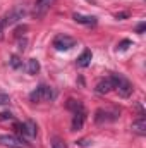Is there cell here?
<instances>
[{
	"instance_id": "obj_21",
	"label": "cell",
	"mask_w": 146,
	"mask_h": 148,
	"mask_svg": "<svg viewBox=\"0 0 146 148\" xmlns=\"http://www.w3.org/2000/svg\"><path fill=\"white\" fill-rule=\"evenodd\" d=\"M145 29H146V23H139V24L136 26V33H138V35H143Z\"/></svg>"
},
{
	"instance_id": "obj_5",
	"label": "cell",
	"mask_w": 146,
	"mask_h": 148,
	"mask_svg": "<svg viewBox=\"0 0 146 148\" xmlns=\"http://www.w3.org/2000/svg\"><path fill=\"white\" fill-rule=\"evenodd\" d=\"M26 16V9L23 7V5H17V7H14V9H10L5 16H3V23H5V28H9V26H12V24H16V23H19L23 17Z\"/></svg>"
},
{
	"instance_id": "obj_18",
	"label": "cell",
	"mask_w": 146,
	"mask_h": 148,
	"mask_svg": "<svg viewBox=\"0 0 146 148\" xmlns=\"http://www.w3.org/2000/svg\"><path fill=\"white\" fill-rule=\"evenodd\" d=\"M52 148H67V147H65V143L60 138H53L52 140Z\"/></svg>"
},
{
	"instance_id": "obj_6",
	"label": "cell",
	"mask_w": 146,
	"mask_h": 148,
	"mask_svg": "<svg viewBox=\"0 0 146 148\" xmlns=\"http://www.w3.org/2000/svg\"><path fill=\"white\" fill-rule=\"evenodd\" d=\"M0 145L9 148H26L28 141L23 138H17L14 134H0Z\"/></svg>"
},
{
	"instance_id": "obj_19",
	"label": "cell",
	"mask_w": 146,
	"mask_h": 148,
	"mask_svg": "<svg viewBox=\"0 0 146 148\" xmlns=\"http://www.w3.org/2000/svg\"><path fill=\"white\" fill-rule=\"evenodd\" d=\"M10 102V97L7 95V93H3V91H0V105H7Z\"/></svg>"
},
{
	"instance_id": "obj_24",
	"label": "cell",
	"mask_w": 146,
	"mask_h": 148,
	"mask_svg": "<svg viewBox=\"0 0 146 148\" xmlns=\"http://www.w3.org/2000/svg\"><path fill=\"white\" fill-rule=\"evenodd\" d=\"M77 143H79L81 147H86V145H89L91 141H88V140H81V141H77Z\"/></svg>"
},
{
	"instance_id": "obj_16",
	"label": "cell",
	"mask_w": 146,
	"mask_h": 148,
	"mask_svg": "<svg viewBox=\"0 0 146 148\" xmlns=\"http://www.w3.org/2000/svg\"><path fill=\"white\" fill-rule=\"evenodd\" d=\"M9 64H10L12 69H21V67H23V60H21L17 55H12L10 60H9Z\"/></svg>"
},
{
	"instance_id": "obj_17",
	"label": "cell",
	"mask_w": 146,
	"mask_h": 148,
	"mask_svg": "<svg viewBox=\"0 0 146 148\" xmlns=\"http://www.w3.org/2000/svg\"><path fill=\"white\" fill-rule=\"evenodd\" d=\"M129 47H132V41H131V40H122V41L117 45V52H124V50H127Z\"/></svg>"
},
{
	"instance_id": "obj_2",
	"label": "cell",
	"mask_w": 146,
	"mask_h": 148,
	"mask_svg": "<svg viewBox=\"0 0 146 148\" xmlns=\"http://www.w3.org/2000/svg\"><path fill=\"white\" fill-rule=\"evenodd\" d=\"M112 77V83H113V90L122 97V98H129L131 95H132V84H131V81L126 77V76H122V74H112L110 76Z\"/></svg>"
},
{
	"instance_id": "obj_1",
	"label": "cell",
	"mask_w": 146,
	"mask_h": 148,
	"mask_svg": "<svg viewBox=\"0 0 146 148\" xmlns=\"http://www.w3.org/2000/svg\"><path fill=\"white\" fill-rule=\"evenodd\" d=\"M57 97V91L48 86V84H40L36 86L31 93H29V100L35 102V103H41V102H50Z\"/></svg>"
},
{
	"instance_id": "obj_9",
	"label": "cell",
	"mask_w": 146,
	"mask_h": 148,
	"mask_svg": "<svg viewBox=\"0 0 146 148\" xmlns=\"http://www.w3.org/2000/svg\"><path fill=\"white\" fill-rule=\"evenodd\" d=\"M113 90V83H112V77H105V79H100L95 86V91L100 93V95H107Z\"/></svg>"
},
{
	"instance_id": "obj_20",
	"label": "cell",
	"mask_w": 146,
	"mask_h": 148,
	"mask_svg": "<svg viewBox=\"0 0 146 148\" xmlns=\"http://www.w3.org/2000/svg\"><path fill=\"white\" fill-rule=\"evenodd\" d=\"M10 119H14L10 112H0V121H10Z\"/></svg>"
},
{
	"instance_id": "obj_11",
	"label": "cell",
	"mask_w": 146,
	"mask_h": 148,
	"mask_svg": "<svg viewBox=\"0 0 146 148\" xmlns=\"http://www.w3.org/2000/svg\"><path fill=\"white\" fill-rule=\"evenodd\" d=\"M91 59H93V53H91V50H84L79 57H77V60H76V64L79 66V67H88L89 64H91Z\"/></svg>"
},
{
	"instance_id": "obj_8",
	"label": "cell",
	"mask_w": 146,
	"mask_h": 148,
	"mask_svg": "<svg viewBox=\"0 0 146 148\" xmlns=\"http://www.w3.org/2000/svg\"><path fill=\"white\" fill-rule=\"evenodd\" d=\"M84 121H86V110H76L72 112V122H71V129L72 131H79L83 129L84 126Z\"/></svg>"
},
{
	"instance_id": "obj_13",
	"label": "cell",
	"mask_w": 146,
	"mask_h": 148,
	"mask_svg": "<svg viewBox=\"0 0 146 148\" xmlns=\"http://www.w3.org/2000/svg\"><path fill=\"white\" fill-rule=\"evenodd\" d=\"M48 5H50V0H36V3H35V14L36 16H43L45 10L48 9Z\"/></svg>"
},
{
	"instance_id": "obj_15",
	"label": "cell",
	"mask_w": 146,
	"mask_h": 148,
	"mask_svg": "<svg viewBox=\"0 0 146 148\" xmlns=\"http://www.w3.org/2000/svg\"><path fill=\"white\" fill-rule=\"evenodd\" d=\"M67 109H69V110H72V112H76V110H83L84 107H83V103H81L79 100L69 98V100H67Z\"/></svg>"
},
{
	"instance_id": "obj_22",
	"label": "cell",
	"mask_w": 146,
	"mask_h": 148,
	"mask_svg": "<svg viewBox=\"0 0 146 148\" xmlns=\"http://www.w3.org/2000/svg\"><path fill=\"white\" fill-rule=\"evenodd\" d=\"M3 31H5V23L3 17H0V40H3Z\"/></svg>"
},
{
	"instance_id": "obj_10",
	"label": "cell",
	"mask_w": 146,
	"mask_h": 148,
	"mask_svg": "<svg viewBox=\"0 0 146 148\" xmlns=\"http://www.w3.org/2000/svg\"><path fill=\"white\" fill-rule=\"evenodd\" d=\"M72 19L77 24H84V26H95V24L98 23L95 16H84V14H79V12H74Z\"/></svg>"
},
{
	"instance_id": "obj_12",
	"label": "cell",
	"mask_w": 146,
	"mask_h": 148,
	"mask_svg": "<svg viewBox=\"0 0 146 148\" xmlns=\"http://www.w3.org/2000/svg\"><path fill=\"white\" fill-rule=\"evenodd\" d=\"M132 133H136L139 136H145L146 134V119L145 117H139L138 121L132 122Z\"/></svg>"
},
{
	"instance_id": "obj_3",
	"label": "cell",
	"mask_w": 146,
	"mask_h": 148,
	"mask_svg": "<svg viewBox=\"0 0 146 148\" xmlns=\"http://www.w3.org/2000/svg\"><path fill=\"white\" fill-rule=\"evenodd\" d=\"M14 129H16L17 134L23 136V140H24V138H26V140H33V138H36V133H38V126H36V122H33V121L17 122V124L14 126Z\"/></svg>"
},
{
	"instance_id": "obj_23",
	"label": "cell",
	"mask_w": 146,
	"mask_h": 148,
	"mask_svg": "<svg viewBox=\"0 0 146 148\" xmlns=\"http://www.w3.org/2000/svg\"><path fill=\"white\" fill-rule=\"evenodd\" d=\"M115 17H117V19H124V17H127V12H120V14H117Z\"/></svg>"
},
{
	"instance_id": "obj_4",
	"label": "cell",
	"mask_w": 146,
	"mask_h": 148,
	"mask_svg": "<svg viewBox=\"0 0 146 148\" xmlns=\"http://www.w3.org/2000/svg\"><path fill=\"white\" fill-rule=\"evenodd\" d=\"M52 45H53V48L59 50V52H67V50H71L72 47H76V40H74L72 36H69V35L60 33V35H57V36L53 38Z\"/></svg>"
},
{
	"instance_id": "obj_7",
	"label": "cell",
	"mask_w": 146,
	"mask_h": 148,
	"mask_svg": "<svg viewBox=\"0 0 146 148\" xmlns=\"http://www.w3.org/2000/svg\"><path fill=\"white\" fill-rule=\"evenodd\" d=\"M119 119V112L117 110H105V109H98L95 112V122L96 124H107L113 122Z\"/></svg>"
},
{
	"instance_id": "obj_14",
	"label": "cell",
	"mask_w": 146,
	"mask_h": 148,
	"mask_svg": "<svg viewBox=\"0 0 146 148\" xmlns=\"http://www.w3.org/2000/svg\"><path fill=\"white\" fill-rule=\"evenodd\" d=\"M26 73L31 74V76L40 73V62H38L36 59H29V60H28V64H26Z\"/></svg>"
}]
</instances>
